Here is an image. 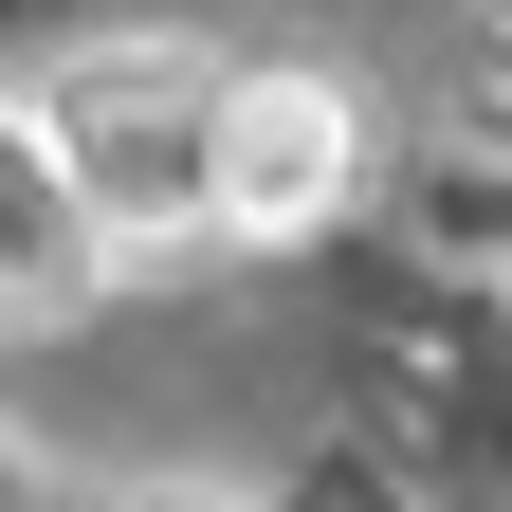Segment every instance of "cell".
<instances>
[{
  "label": "cell",
  "instance_id": "obj_1",
  "mask_svg": "<svg viewBox=\"0 0 512 512\" xmlns=\"http://www.w3.org/2000/svg\"><path fill=\"white\" fill-rule=\"evenodd\" d=\"M37 165L74 183V220L110 256H147L202 220V165H220V74L202 55H74L37 110Z\"/></svg>",
  "mask_w": 512,
  "mask_h": 512
},
{
  "label": "cell",
  "instance_id": "obj_2",
  "mask_svg": "<svg viewBox=\"0 0 512 512\" xmlns=\"http://www.w3.org/2000/svg\"><path fill=\"white\" fill-rule=\"evenodd\" d=\"M348 165H366V128H348L330 74H220V165H202L220 238H311L348 202Z\"/></svg>",
  "mask_w": 512,
  "mask_h": 512
}]
</instances>
